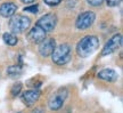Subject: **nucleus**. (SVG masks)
Masks as SVG:
<instances>
[{
    "instance_id": "nucleus-2",
    "label": "nucleus",
    "mask_w": 123,
    "mask_h": 113,
    "mask_svg": "<svg viewBox=\"0 0 123 113\" xmlns=\"http://www.w3.org/2000/svg\"><path fill=\"white\" fill-rule=\"evenodd\" d=\"M71 54L72 49L68 44H62L59 46H56L54 49L53 54L50 55L51 60L57 65H65L71 61Z\"/></svg>"
},
{
    "instance_id": "nucleus-21",
    "label": "nucleus",
    "mask_w": 123,
    "mask_h": 113,
    "mask_svg": "<svg viewBox=\"0 0 123 113\" xmlns=\"http://www.w3.org/2000/svg\"><path fill=\"white\" fill-rule=\"evenodd\" d=\"M31 113H43V110L41 109V107H38V109H35V110H33Z\"/></svg>"
},
{
    "instance_id": "nucleus-17",
    "label": "nucleus",
    "mask_w": 123,
    "mask_h": 113,
    "mask_svg": "<svg viewBox=\"0 0 123 113\" xmlns=\"http://www.w3.org/2000/svg\"><path fill=\"white\" fill-rule=\"evenodd\" d=\"M121 1L122 0H106V4L110 7H115V6H119L121 4Z\"/></svg>"
},
{
    "instance_id": "nucleus-10",
    "label": "nucleus",
    "mask_w": 123,
    "mask_h": 113,
    "mask_svg": "<svg viewBox=\"0 0 123 113\" xmlns=\"http://www.w3.org/2000/svg\"><path fill=\"white\" fill-rule=\"evenodd\" d=\"M46 34L47 33L41 27H39L38 25H34L27 33V38L33 44H40L43 39H46Z\"/></svg>"
},
{
    "instance_id": "nucleus-12",
    "label": "nucleus",
    "mask_w": 123,
    "mask_h": 113,
    "mask_svg": "<svg viewBox=\"0 0 123 113\" xmlns=\"http://www.w3.org/2000/svg\"><path fill=\"white\" fill-rule=\"evenodd\" d=\"M97 77L99 79H101V80L108 81V82H114V81H116L119 79V74H117L116 71H114L112 69H104L98 72Z\"/></svg>"
},
{
    "instance_id": "nucleus-7",
    "label": "nucleus",
    "mask_w": 123,
    "mask_h": 113,
    "mask_svg": "<svg viewBox=\"0 0 123 113\" xmlns=\"http://www.w3.org/2000/svg\"><path fill=\"white\" fill-rule=\"evenodd\" d=\"M121 46H122V34L121 33L114 34L104 46L103 50H101V56H107V55L113 54L119 48H121Z\"/></svg>"
},
{
    "instance_id": "nucleus-18",
    "label": "nucleus",
    "mask_w": 123,
    "mask_h": 113,
    "mask_svg": "<svg viewBox=\"0 0 123 113\" xmlns=\"http://www.w3.org/2000/svg\"><path fill=\"white\" fill-rule=\"evenodd\" d=\"M25 12H30V13H38V5H32V6H30V7H25V9H24Z\"/></svg>"
},
{
    "instance_id": "nucleus-11",
    "label": "nucleus",
    "mask_w": 123,
    "mask_h": 113,
    "mask_svg": "<svg viewBox=\"0 0 123 113\" xmlns=\"http://www.w3.org/2000/svg\"><path fill=\"white\" fill-rule=\"evenodd\" d=\"M17 12V5L14 4V2H4V4L0 6V15L2 17L6 18H10L13 17L14 15Z\"/></svg>"
},
{
    "instance_id": "nucleus-5",
    "label": "nucleus",
    "mask_w": 123,
    "mask_h": 113,
    "mask_svg": "<svg viewBox=\"0 0 123 113\" xmlns=\"http://www.w3.org/2000/svg\"><path fill=\"white\" fill-rule=\"evenodd\" d=\"M96 21V14L91 10H87L81 13L75 21V26L78 30H87L95 23Z\"/></svg>"
},
{
    "instance_id": "nucleus-3",
    "label": "nucleus",
    "mask_w": 123,
    "mask_h": 113,
    "mask_svg": "<svg viewBox=\"0 0 123 113\" xmlns=\"http://www.w3.org/2000/svg\"><path fill=\"white\" fill-rule=\"evenodd\" d=\"M30 25L31 20L24 15H14L9 21V27L12 30V33H23L30 27Z\"/></svg>"
},
{
    "instance_id": "nucleus-20",
    "label": "nucleus",
    "mask_w": 123,
    "mask_h": 113,
    "mask_svg": "<svg viewBox=\"0 0 123 113\" xmlns=\"http://www.w3.org/2000/svg\"><path fill=\"white\" fill-rule=\"evenodd\" d=\"M21 1H22L23 4H25V5H32L35 0H21Z\"/></svg>"
},
{
    "instance_id": "nucleus-14",
    "label": "nucleus",
    "mask_w": 123,
    "mask_h": 113,
    "mask_svg": "<svg viewBox=\"0 0 123 113\" xmlns=\"http://www.w3.org/2000/svg\"><path fill=\"white\" fill-rule=\"evenodd\" d=\"M7 73L10 77H18L19 74L22 73V67L18 65H12L7 69Z\"/></svg>"
},
{
    "instance_id": "nucleus-9",
    "label": "nucleus",
    "mask_w": 123,
    "mask_h": 113,
    "mask_svg": "<svg viewBox=\"0 0 123 113\" xmlns=\"http://www.w3.org/2000/svg\"><path fill=\"white\" fill-rule=\"evenodd\" d=\"M40 95H41V93L38 89H29L21 95V98L26 106H32L33 104H35V102H38V100L40 98Z\"/></svg>"
},
{
    "instance_id": "nucleus-8",
    "label": "nucleus",
    "mask_w": 123,
    "mask_h": 113,
    "mask_svg": "<svg viewBox=\"0 0 123 113\" xmlns=\"http://www.w3.org/2000/svg\"><path fill=\"white\" fill-rule=\"evenodd\" d=\"M56 48V41L54 38H46L39 44V54L42 57H48L53 54L54 49Z\"/></svg>"
},
{
    "instance_id": "nucleus-19",
    "label": "nucleus",
    "mask_w": 123,
    "mask_h": 113,
    "mask_svg": "<svg viewBox=\"0 0 123 113\" xmlns=\"http://www.w3.org/2000/svg\"><path fill=\"white\" fill-rule=\"evenodd\" d=\"M87 1H88L89 5H91L93 7H98V6H100L104 2V0H87Z\"/></svg>"
},
{
    "instance_id": "nucleus-16",
    "label": "nucleus",
    "mask_w": 123,
    "mask_h": 113,
    "mask_svg": "<svg viewBox=\"0 0 123 113\" xmlns=\"http://www.w3.org/2000/svg\"><path fill=\"white\" fill-rule=\"evenodd\" d=\"M44 4L48 5V6H51V7H54V6H57V5H59L62 2V0H43Z\"/></svg>"
},
{
    "instance_id": "nucleus-6",
    "label": "nucleus",
    "mask_w": 123,
    "mask_h": 113,
    "mask_svg": "<svg viewBox=\"0 0 123 113\" xmlns=\"http://www.w3.org/2000/svg\"><path fill=\"white\" fill-rule=\"evenodd\" d=\"M56 24H57V16H56L55 14L50 13V14L43 15L42 17H40L35 25H38L39 27H41V29L47 33V32L54 31V29L56 27Z\"/></svg>"
},
{
    "instance_id": "nucleus-15",
    "label": "nucleus",
    "mask_w": 123,
    "mask_h": 113,
    "mask_svg": "<svg viewBox=\"0 0 123 113\" xmlns=\"http://www.w3.org/2000/svg\"><path fill=\"white\" fill-rule=\"evenodd\" d=\"M21 91H22V83L21 82L14 83L13 87H12V89H10V94H12V96L16 97L17 95L21 94Z\"/></svg>"
},
{
    "instance_id": "nucleus-13",
    "label": "nucleus",
    "mask_w": 123,
    "mask_h": 113,
    "mask_svg": "<svg viewBox=\"0 0 123 113\" xmlns=\"http://www.w3.org/2000/svg\"><path fill=\"white\" fill-rule=\"evenodd\" d=\"M2 39H4L5 44H7L8 46H15L17 44V37L15 35V33H12V32H6L2 35Z\"/></svg>"
},
{
    "instance_id": "nucleus-1",
    "label": "nucleus",
    "mask_w": 123,
    "mask_h": 113,
    "mask_svg": "<svg viewBox=\"0 0 123 113\" xmlns=\"http://www.w3.org/2000/svg\"><path fill=\"white\" fill-rule=\"evenodd\" d=\"M99 48V39L96 35H86L76 45V54L82 58L91 56Z\"/></svg>"
},
{
    "instance_id": "nucleus-4",
    "label": "nucleus",
    "mask_w": 123,
    "mask_h": 113,
    "mask_svg": "<svg viewBox=\"0 0 123 113\" xmlns=\"http://www.w3.org/2000/svg\"><path fill=\"white\" fill-rule=\"evenodd\" d=\"M68 95V90L66 88H61L58 89L55 94L51 95V97L49 98L48 106L51 111H58L62 109V106L64 105V102L67 98Z\"/></svg>"
}]
</instances>
